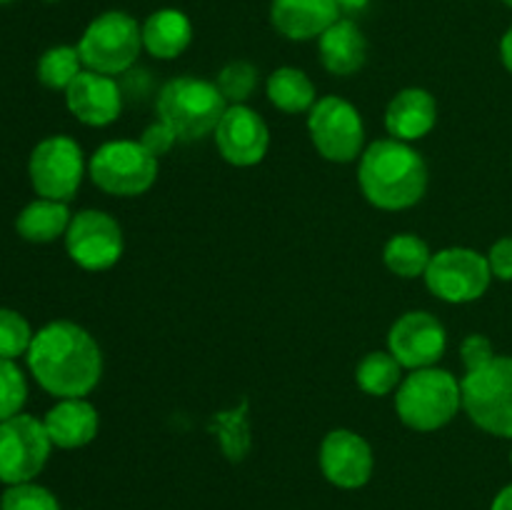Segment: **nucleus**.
<instances>
[{"mask_svg": "<svg viewBox=\"0 0 512 510\" xmlns=\"http://www.w3.org/2000/svg\"><path fill=\"white\" fill-rule=\"evenodd\" d=\"M190 40H193V23L183 10H155L143 23V48L158 60H173L183 55Z\"/></svg>", "mask_w": 512, "mask_h": 510, "instance_id": "21", "label": "nucleus"}, {"mask_svg": "<svg viewBox=\"0 0 512 510\" xmlns=\"http://www.w3.org/2000/svg\"><path fill=\"white\" fill-rule=\"evenodd\" d=\"M28 368L35 383L53 398H85L103 375L100 345L83 325L53 320L33 335Z\"/></svg>", "mask_w": 512, "mask_h": 510, "instance_id": "1", "label": "nucleus"}, {"mask_svg": "<svg viewBox=\"0 0 512 510\" xmlns=\"http://www.w3.org/2000/svg\"><path fill=\"white\" fill-rule=\"evenodd\" d=\"M438 125V103L425 88H405L385 108V130L390 138L413 143L433 133Z\"/></svg>", "mask_w": 512, "mask_h": 510, "instance_id": "18", "label": "nucleus"}, {"mask_svg": "<svg viewBox=\"0 0 512 510\" xmlns=\"http://www.w3.org/2000/svg\"><path fill=\"white\" fill-rule=\"evenodd\" d=\"M358 183L365 200L380 210H408L428 190V165L410 143L385 138L363 150Z\"/></svg>", "mask_w": 512, "mask_h": 510, "instance_id": "2", "label": "nucleus"}, {"mask_svg": "<svg viewBox=\"0 0 512 510\" xmlns=\"http://www.w3.org/2000/svg\"><path fill=\"white\" fill-rule=\"evenodd\" d=\"M155 110L173 128L178 143H195L215 133L228 103L218 85L195 75H180L160 88Z\"/></svg>", "mask_w": 512, "mask_h": 510, "instance_id": "3", "label": "nucleus"}, {"mask_svg": "<svg viewBox=\"0 0 512 510\" xmlns=\"http://www.w3.org/2000/svg\"><path fill=\"white\" fill-rule=\"evenodd\" d=\"M5 3H13V0H0V5H5Z\"/></svg>", "mask_w": 512, "mask_h": 510, "instance_id": "39", "label": "nucleus"}, {"mask_svg": "<svg viewBox=\"0 0 512 510\" xmlns=\"http://www.w3.org/2000/svg\"><path fill=\"white\" fill-rule=\"evenodd\" d=\"M65 105L75 120L90 128H105L115 123L123 110V90L113 75L83 70L65 90Z\"/></svg>", "mask_w": 512, "mask_h": 510, "instance_id": "16", "label": "nucleus"}, {"mask_svg": "<svg viewBox=\"0 0 512 510\" xmlns=\"http://www.w3.org/2000/svg\"><path fill=\"white\" fill-rule=\"evenodd\" d=\"M490 510H512V483L505 485L490 503Z\"/></svg>", "mask_w": 512, "mask_h": 510, "instance_id": "35", "label": "nucleus"}, {"mask_svg": "<svg viewBox=\"0 0 512 510\" xmlns=\"http://www.w3.org/2000/svg\"><path fill=\"white\" fill-rule=\"evenodd\" d=\"M448 348V333L435 315L410 310L400 315L388 333V350L403 368H433Z\"/></svg>", "mask_w": 512, "mask_h": 510, "instance_id": "13", "label": "nucleus"}, {"mask_svg": "<svg viewBox=\"0 0 512 510\" xmlns=\"http://www.w3.org/2000/svg\"><path fill=\"white\" fill-rule=\"evenodd\" d=\"M28 175L40 198L73 200L85 175L83 148L68 135H50L40 140L28 160Z\"/></svg>", "mask_w": 512, "mask_h": 510, "instance_id": "11", "label": "nucleus"}, {"mask_svg": "<svg viewBox=\"0 0 512 510\" xmlns=\"http://www.w3.org/2000/svg\"><path fill=\"white\" fill-rule=\"evenodd\" d=\"M213 138L223 160L235 168H253L270 148L268 125L248 105H228Z\"/></svg>", "mask_w": 512, "mask_h": 510, "instance_id": "15", "label": "nucleus"}, {"mask_svg": "<svg viewBox=\"0 0 512 510\" xmlns=\"http://www.w3.org/2000/svg\"><path fill=\"white\" fill-rule=\"evenodd\" d=\"M493 358H495L493 343H490L485 335L473 333V335H468L463 343H460V360H463V365L468 373L485 368V365H488Z\"/></svg>", "mask_w": 512, "mask_h": 510, "instance_id": "32", "label": "nucleus"}, {"mask_svg": "<svg viewBox=\"0 0 512 510\" xmlns=\"http://www.w3.org/2000/svg\"><path fill=\"white\" fill-rule=\"evenodd\" d=\"M340 20L338 0H273L270 23L288 40H313Z\"/></svg>", "mask_w": 512, "mask_h": 510, "instance_id": "17", "label": "nucleus"}, {"mask_svg": "<svg viewBox=\"0 0 512 510\" xmlns=\"http://www.w3.org/2000/svg\"><path fill=\"white\" fill-rule=\"evenodd\" d=\"M265 90H268V100L283 113H305L318 103V95H315V85L308 75L300 68H278L270 73L268 83H265Z\"/></svg>", "mask_w": 512, "mask_h": 510, "instance_id": "24", "label": "nucleus"}, {"mask_svg": "<svg viewBox=\"0 0 512 510\" xmlns=\"http://www.w3.org/2000/svg\"><path fill=\"white\" fill-rule=\"evenodd\" d=\"M83 73L78 45H55L45 50L38 60V80L50 90H68L78 75Z\"/></svg>", "mask_w": 512, "mask_h": 510, "instance_id": "27", "label": "nucleus"}, {"mask_svg": "<svg viewBox=\"0 0 512 510\" xmlns=\"http://www.w3.org/2000/svg\"><path fill=\"white\" fill-rule=\"evenodd\" d=\"M500 60H503L505 68L512 73V25L508 28V33L503 35V40H500Z\"/></svg>", "mask_w": 512, "mask_h": 510, "instance_id": "36", "label": "nucleus"}, {"mask_svg": "<svg viewBox=\"0 0 512 510\" xmlns=\"http://www.w3.org/2000/svg\"><path fill=\"white\" fill-rule=\"evenodd\" d=\"M488 265L493 278L512 280V238H500L498 243L490 248Z\"/></svg>", "mask_w": 512, "mask_h": 510, "instance_id": "34", "label": "nucleus"}, {"mask_svg": "<svg viewBox=\"0 0 512 510\" xmlns=\"http://www.w3.org/2000/svg\"><path fill=\"white\" fill-rule=\"evenodd\" d=\"M140 143H143V148L148 150L150 155H155V158H163V155H168L170 150L175 148V143H178V135L173 133V128H170L168 123H163V120H155V123H150L148 128L143 130V135H140Z\"/></svg>", "mask_w": 512, "mask_h": 510, "instance_id": "33", "label": "nucleus"}, {"mask_svg": "<svg viewBox=\"0 0 512 510\" xmlns=\"http://www.w3.org/2000/svg\"><path fill=\"white\" fill-rule=\"evenodd\" d=\"M210 433L218 438L220 450L230 463H243L253 448V435H250V403L248 398L240 400L230 410H218L210 418Z\"/></svg>", "mask_w": 512, "mask_h": 510, "instance_id": "23", "label": "nucleus"}, {"mask_svg": "<svg viewBox=\"0 0 512 510\" xmlns=\"http://www.w3.org/2000/svg\"><path fill=\"white\" fill-rule=\"evenodd\" d=\"M355 383L368 395H390L403 383V365L393 358V353L373 350L365 355L355 368Z\"/></svg>", "mask_w": 512, "mask_h": 510, "instance_id": "26", "label": "nucleus"}, {"mask_svg": "<svg viewBox=\"0 0 512 510\" xmlns=\"http://www.w3.org/2000/svg\"><path fill=\"white\" fill-rule=\"evenodd\" d=\"M88 173L103 193L135 198L158 180V158L140 140H108L90 155Z\"/></svg>", "mask_w": 512, "mask_h": 510, "instance_id": "7", "label": "nucleus"}, {"mask_svg": "<svg viewBox=\"0 0 512 510\" xmlns=\"http://www.w3.org/2000/svg\"><path fill=\"white\" fill-rule=\"evenodd\" d=\"M370 0H338L340 13H360V10L368 8Z\"/></svg>", "mask_w": 512, "mask_h": 510, "instance_id": "37", "label": "nucleus"}, {"mask_svg": "<svg viewBox=\"0 0 512 510\" xmlns=\"http://www.w3.org/2000/svg\"><path fill=\"white\" fill-rule=\"evenodd\" d=\"M143 50V25L123 10H108L90 20L80 35L78 53L85 70L103 75H123L138 63Z\"/></svg>", "mask_w": 512, "mask_h": 510, "instance_id": "5", "label": "nucleus"}, {"mask_svg": "<svg viewBox=\"0 0 512 510\" xmlns=\"http://www.w3.org/2000/svg\"><path fill=\"white\" fill-rule=\"evenodd\" d=\"M503 3H505V5H508V8H512V0H503Z\"/></svg>", "mask_w": 512, "mask_h": 510, "instance_id": "38", "label": "nucleus"}, {"mask_svg": "<svg viewBox=\"0 0 512 510\" xmlns=\"http://www.w3.org/2000/svg\"><path fill=\"white\" fill-rule=\"evenodd\" d=\"M320 470L325 480L340 490H358L370 483L375 470L373 448L355 430H330L320 443Z\"/></svg>", "mask_w": 512, "mask_h": 510, "instance_id": "14", "label": "nucleus"}, {"mask_svg": "<svg viewBox=\"0 0 512 510\" xmlns=\"http://www.w3.org/2000/svg\"><path fill=\"white\" fill-rule=\"evenodd\" d=\"M308 133L315 150L330 163H353L363 155L365 125L358 108L338 95H325L310 108Z\"/></svg>", "mask_w": 512, "mask_h": 510, "instance_id": "8", "label": "nucleus"}, {"mask_svg": "<svg viewBox=\"0 0 512 510\" xmlns=\"http://www.w3.org/2000/svg\"><path fill=\"white\" fill-rule=\"evenodd\" d=\"M33 335V328L18 310L0 308V358L15 360L28 355Z\"/></svg>", "mask_w": 512, "mask_h": 510, "instance_id": "29", "label": "nucleus"}, {"mask_svg": "<svg viewBox=\"0 0 512 510\" xmlns=\"http://www.w3.org/2000/svg\"><path fill=\"white\" fill-rule=\"evenodd\" d=\"M70 220L73 215H70L68 203L38 198L20 210L15 218V230L28 243H53V240L65 238Z\"/></svg>", "mask_w": 512, "mask_h": 510, "instance_id": "22", "label": "nucleus"}, {"mask_svg": "<svg viewBox=\"0 0 512 510\" xmlns=\"http://www.w3.org/2000/svg\"><path fill=\"white\" fill-rule=\"evenodd\" d=\"M430 253L428 243L423 238L413 233H398L385 243L383 248V260L388 265V270L398 278H420L428 270Z\"/></svg>", "mask_w": 512, "mask_h": 510, "instance_id": "25", "label": "nucleus"}, {"mask_svg": "<svg viewBox=\"0 0 512 510\" xmlns=\"http://www.w3.org/2000/svg\"><path fill=\"white\" fill-rule=\"evenodd\" d=\"M318 53L320 63L328 73L345 78V75L358 73L365 65V60H368V40H365L363 30L353 20L340 18L318 38Z\"/></svg>", "mask_w": 512, "mask_h": 510, "instance_id": "20", "label": "nucleus"}, {"mask_svg": "<svg viewBox=\"0 0 512 510\" xmlns=\"http://www.w3.org/2000/svg\"><path fill=\"white\" fill-rule=\"evenodd\" d=\"M125 248L123 228L103 210H80L65 233V250L83 270H108L120 260Z\"/></svg>", "mask_w": 512, "mask_h": 510, "instance_id": "12", "label": "nucleus"}, {"mask_svg": "<svg viewBox=\"0 0 512 510\" xmlns=\"http://www.w3.org/2000/svg\"><path fill=\"white\" fill-rule=\"evenodd\" d=\"M215 85H218L225 103L245 105V100L258 88V68L253 63H248V60H233V63H228L220 70Z\"/></svg>", "mask_w": 512, "mask_h": 510, "instance_id": "28", "label": "nucleus"}, {"mask_svg": "<svg viewBox=\"0 0 512 510\" xmlns=\"http://www.w3.org/2000/svg\"><path fill=\"white\" fill-rule=\"evenodd\" d=\"M463 410L480 430L512 440V358L495 355L460 380Z\"/></svg>", "mask_w": 512, "mask_h": 510, "instance_id": "6", "label": "nucleus"}, {"mask_svg": "<svg viewBox=\"0 0 512 510\" xmlns=\"http://www.w3.org/2000/svg\"><path fill=\"white\" fill-rule=\"evenodd\" d=\"M50 3H55V0H50Z\"/></svg>", "mask_w": 512, "mask_h": 510, "instance_id": "41", "label": "nucleus"}, {"mask_svg": "<svg viewBox=\"0 0 512 510\" xmlns=\"http://www.w3.org/2000/svg\"><path fill=\"white\" fill-rule=\"evenodd\" d=\"M50 435L43 420L18 413L0 423V483H30L48 465Z\"/></svg>", "mask_w": 512, "mask_h": 510, "instance_id": "9", "label": "nucleus"}, {"mask_svg": "<svg viewBox=\"0 0 512 510\" xmlns=\"http://www.w3.org/2000/svg\"><path fill=\"white\" fill-rule=\"evenodd\" d=\"M510 465H512V450H510Z\"/></svg>", "mask_w": 512, "mask_h": 510, "instance_id": "40", "label": "nucleus"}, {"mask_svg": "<svg viewBox=\"0 0 512 510\" xmlns=\"http://www.w3.org/2000/svg\"><path fill=\"white\" fill-rule=\"evenodd\" d=\"M423 278L435 298L463 305L483 298L493 273H490L488 255H480L473 248H443L433 253Z\"/></svg>", "mask_w": 512, "mask_h": 510, "instance_id": "10", "label": "nucleus"}, {"mask_svg": "<svg viewBox=\"0 0 512 510\" xmlns=\"http://www.w3.org/2000/svg\"><path fill=\"white\" fill-rule=\"evenodd\" d=\"M43 425L53 448L78 450L93 443L100 428V418L95 405L85 398H63L45 413Z\"/></svg>", "mask_w": 512, "mask_h": 510, "instance_id": "19", "label": "nucleus"}, {"mask_svg": "<svg viewBox=\"0 0 512 510\" xmlns=\"http://www.w3.org/2000/svg\"><path fill=\"white\" fill-rule=\"evenodd\" d=\"M0 510H60V503L45 485L30 480L8 485L0 495Z\"/></svg>", "mask_w": 512, "mask_h": 510, "instance_id": "31", "label": "nucleus"}, {"mask_svg": "<svg viewBox=\"0 0 512 510\" xmlns=\"http://www.w3.org/2000/svg\"><path fill=\"white\" fill-rule=\"evenodd\" d=\"M463 408V390L458 378L443 368L410 370L395 395V413L418 433L445 428Z\"/></svg>", "mask_w": 512, "mask_h": 510, "instance_id": "4", "label": "nucleus"}, {"mask_svg": "<svg viewBox=\"0 0 512 510\" xmlns=\"http://www.w3.org/2000/svg\"><path fill=\"white\" fill-rule=\"evenodd\" d=\"M28 400V383L15 360L0 358V423L23 413Z\"/></svg>", "mask_w": 512, "mask_h": 510, "instance_id": "30", "label": "nucleus"}]
</instances>
